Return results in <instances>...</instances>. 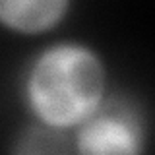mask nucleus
Segmentation results:
<instances>
[{
	"instance_id": "obj_4",
	"label": "nucleus",
	"mask_w": 155,
	"mask_h": 155,
	"mask_svg": "<svg viewBox=\"0 0 155 155\" xmlns=\"http://www.w3.org/2000/svg\"><path fill=\"white\" fill-rule=\"evenodd\" d=\"M62 140H68L66 136L54 134L51 130L43 128L39 124L29 122L27 128L19 130V134L14 140V151L18 153H43V151H60V145H54Z\"/></svg>"
},
{
	"instance_id": "obj_3",
	"label": "nucleus",
	"mask_w": 155,
	"mask_h": 155,
	"mask_svg": "<svg viewBox=\"0 0 155 155\" xmlns=\"http://www.w3.org/2000/svg\"><path fill=\"white\" fill-rule=\"evenodd\" d=\"M76 0H0V29L14 37L41 39L66 23Z\"/></svg>"
},
{
	"instance_id": "obj_1",
	"label": "nucleus",
	"mask_w": 155,
	"mask_h": 155,
	"mask_svg": "<svg viewBox=\"0 0 155 155\" xmlns=\"http://www.w3.org/2000/svg\"><path fill=\"white\" fill-rule=\"evenodd\" d=\"M18 91L29 122L68 138L110 97L109 64L89 41L52 39L25 60Z\"/></svg>"
},
{
	"instance_id": "obj_2",
	"label": "nucleus",
	"mask_w": 155,
	"mask_h": 155,
	"mask_svg": "<svg viewBox=\"0 0 155 155\" xmlns=\"http://www.w3.org/2000/svg\"><path fill=\"white\" fill-rule=\"evenodd\" d=\"M70 151L80 155H142L147 124L138 107L110 95L68 136Z\"/></svg>"
}]
</instances>
